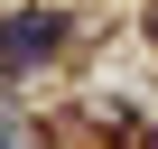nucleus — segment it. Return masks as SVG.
Here are the masks:
<instances>
[{"instance_id": "nucleus-1", "label": "nucleus", "mask_w": 158, "mask_h": 149, "mask_svg": "<svg viewBox=\"0 0 158 149\" xmlns=\"http://www.w3.org/2000/svg\"><path fill=\"white\" fill-rule=\"evenodd\" d=\"M56 37H65V19H56V10H28V19L0 28V65H28V56H47Z\"/></svg>"}, {"instance_id": "nucleus-2", "label": "nucleus", "mask_w": 158, "mask_h": 149, "mask_svg": "<svg viewBox=\"0 0 158 149\" xmlns=\"http://www.w3.org/2000/svg\"><path fill=\"white\" fill-rule=\"evenodd\" d=\"M0 149H37V130H28V112H10V103H0Z\"/></svg>"}]
</instances>
